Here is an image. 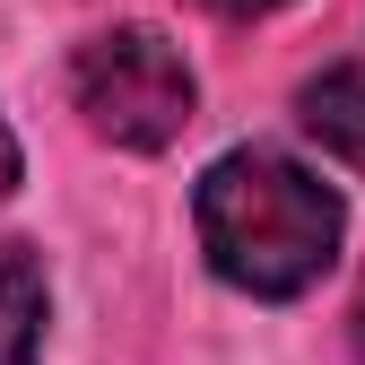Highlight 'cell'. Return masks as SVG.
I'll list each match as a JSON object with an SVG mask.
<instances>
[{"mask_svg": "<svg viewBox=\"0 0 365 365\" xmlns=\"http://www.w3.org/2000/svg\"><path fill=\"white\" fill-rule=\"evenodd\" d=\"M70 105L87 113V130L130 157H157L192 130V105H200V78L182 61V43L157 35V26H105L78 43L70 61Z\"/></svg>", "mask_w": 365, "mask_h": 365, "instance_id": "2", "label": "cell"}, {"mask_svg": "<svg viewBox=\"0 0 365 365\" xmlns=\"http://www.w3.org/2000/svg\"><path fill=\"white\" fill-rule=\"evenodd\" d=\"M43 356V269L26 244H0V365Z\"/></svg>", "mask_w": 365, "mask_h": 365, "instance_id": "4", "label": "cell"}, {"mask_svg": "<svg viewBox=\"0 0 365 365\" xmlns=\"http://www.w3.org/2000/svg\"><path fill=\"white\" fill-rule=\"evenodd\" d=\"M18 192V140H9V122H0V200Z\"/></svg>", "mask_w": 365, "mask_h": 365, "instance_id": "6", "label": "cell"}, {"mask_svg": "<svg viewBox=\"0 0 365 365\" xmlns=\"http://www.w3.org/2000/svg\"><path fill=\"white\" fill-rule=\"evenodd\" d=\"M296 122L304 140H322V157L365 165V70H322L296 87Z\"/></svg>", "mask_w": 365, "mask_h": 365, "instance_id": "3", "label": "cell"}, {"mask_svg": "<svg viewBox=\"0 0 365 365\" xmlns=\"http://www.w3.org/2000/svg\"><path fill=\"white\" fill-rule=\"evenodd\" d=\"M192 226H200L209 269L235 296L296 304L304 287L331 279L339 235H348V200L279 148H226L192 192Z\"/></svg>", "mask_w": 365, "mask_h": 365, "instance_id": "1", "label": "cell"}, {"mask_svg": "<svg viewBox=\"0 0 365 365\" xmlns=\"http://www.w3.org/2000/svg\"><path fill=\"white\" fill-rule=\"evenodd\" d=\"M348 331H356V365H365V287H356V313H348Z\"/></svg>", "mask_w": 365, "mask_h": 365, "instance_id": "7", "label": "cell"}, {"mask_svg": "<svg viewBox=\"0 0 365 365\" xmlns=\"http://www.w3.org/2000/svg\"><path fill=\"white\" fill-rule=\"evenodd\" d=\"M200 9H217V18H269V9H287V0H200Z\"/></svg>", "mask_w": 365, "mask_h": 365, "instance_id": "5", "label": "cell"}]
</instances>
